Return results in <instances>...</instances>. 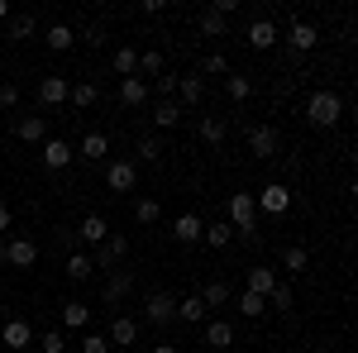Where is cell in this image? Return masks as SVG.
<instances>
[{
  "label": "cell",
  "instance_id": "obj_1",
  "mask_svg": "<svg viewBox=\"0 0 358 353\" xmlns=\"http://www.w3.org/2000/svg\"><path fill=\"white\" fill-rule=\"evenodd\" d=\"M306 120H310L315 129H334V124L344 120V101H339L334 91H315V96L306 101Z\"/></svg>",
  "mask_w": 358,
  "mask_h": 353
},
{
  "label": "cell",
  "instance_id": "obj_2",
  "mask_svg": "<svg viewBox=\"0 0 358 353\" xmlns=\"http://www.w3.org/2000/svg\"><path fill=\"white\" fill-rule=\"evenodd\" d=\"M86 258H91V268H101V272H110V268H120V263H124V258H129V239H124V234H106V244H96L91 248V253H86Z\"/></svg>",
  "mask_w": 358,
  "mask_h": 353
},
{
  "label": "cell",
  "instance_id": "obj_3",
  "mask_svg": "<svg viewBox=\"0 0 358 353\" xmlns=\"http://www.w3.org/2000/svg\"><path fill=\"white\" fill-rule=\"evenodd\" d=\"M143 320L148 325H172L177 320V296L172 291H148L143 296Z\"/></svg>",
  "mask_w": 358,
  "mask_h": 353
},
{
  "label": "cell",
  "instance_id": "obj_4",
  "mask_svg": "<svg viewBox=\"0 0 358 353\" xmlns=\"http://www.w3.org/2000/svg\"><path fill=\"white\" fill-rule=\"evenodd\" d=\"M34 339H38V334H34V325H29V320H20V315L0 325V349L24 353V349H34Z\"/></svg>",
  "mask_w": 358,
  "mask_h": 353
},
{
  "label": "cell",
  "instance_id": "obj_5",
  "mask_svg": "<svg viewBox=\"0 0 358 353\" xmlns=\"http://www.w3.org/2000/svg\"><path fill=\"white\" fill-rule=\"evenodd\" d=\"M106 187H110L115 196H129V191H138V163H129V158L110 163V167H106Z\"/></svg>",
  "mask_w": 358,
  "mask_h": 353
},
{
  "label": "cell",
  "instance_id": "obj_6",
  "mask_svg": "<svg viewBox=\"0 0 358 353\" xmlns=\"http://www.w3.org/2000/svg\"><path fill=\"white\" fill-rule=\"evenodd\" d=\"M253 206L268 210V215H287L292 210V191H287V182H268V187L253 196Z\"/></svg>",
  "mask_w": 358,
  "mask_h": 353
},
{
  "label": "cell",
  "instance_id": "obj_7",
  "mask_svg": "<svg viewBox=\"0 0 358 353\" xmlns=\"http://www.w3.org/2000/svg\"><path fill=\"white\" fill-rule=\"evenodd\" d=\"M277 148H282V134H277L273 124H253V129H248V153H253V158L268 163V158H277Z\"/></svg>",
  "mask_w": 358,
  "mask_h": 353
},
{
  "label": "cell",
  "instance_id": "obj_8",
  "mask_svg": "<svg viewBox=\"0 0 358 353\" xmlns=\"http://www.w3.org/2000/svg\"><path fill=\"white\" fill-rule=\"evenodd\" d=\"M38 148H43L38 158H43V167H48V172H62V167H72V158H77V148H72L67 138H43Z\"/></svg>",
  "mask_w": 358,
  "mask_h": 353
},
{
  "label": "cell",
  "instance_id": "obj_9",
  "mask_svg": "<svg viewBox=\"0 0 358 353\" xmlns=\"http://www.w3.org/2000/svg\"><path fill=\"white\" fill-rule=\"evenodd\" d=\"M0 258H5V268H34L38 263V244L34 239H10V244H0Z\"/></svg>",
  "mask_w": 358,
  "mask_h": 353
},
{
  "label": "cell",
  "instance_id": "obj_10",
  "mask_svg": "<svg viewBox=\"0 0 358 353\" xmlns=\"http://www.w3.org/2000/svg\"><path fill=\"white\" fill-rule=\"evenodd\" d=\"M287 43H292V57L310 53L315 43H320V29L310 24V20H292V29H287Z\"/></svg>",
  "mask_w": 358,
  "mask_h": 353
},
{
  "label": "cell",
  "instance_id": "obj_11",
  "mask_svg": "<svg viewBox=\"0 0 358 353\" xmlns=\"http://www.w3.org/2000/svg\"><path fill=\"white\" fill-rule=\"evenodd\" d=\"M129 291H134V272L129 268H110V282H106V291H101V305H120Z\"/></svg>",
  "mask_w": 358,
  "mask_h": 353
},
{
  "label": "cell",
  "instance_id": "obj_12",
  "mask_svg": "<svg viewBox=\"0 0 358 353\" xmlns=\"http://www.w3.org/2000/svg\"><path fill=\"white\" fill-rule=\"evenodd\" d=\"M67 96H72V82H67V77H43V82H38V106H62V101H67Z\"/></svg>",
  "mask_w": 358,
  "mask_h": 353
},
{
  "label": "cell",
  "instance_id": "obj_13",
  "mask_svg": "<svg viewBox=\"0 0 358 353\" xmlns=\"http://www.w3.org/2000/svg\"><path fill=\"white\" fill-rule=\"evenodd\" d=\"M277 38H282V34H277V24H273V20H248V48L268 53V48H273Z\"/></svg>",
  "mask_w": 358,
  "mask_h": 353
},
{
  "label": "cell",
  "instance_id": "obj_14",
  "mask_svg": "<svg viewBox=\"0 0 358 353\" xmlns=\"http://www.w3.org/2000/svg\"><path fill=\"white\" fill-rule=\"evenodd\" d=\"M15 134H20V143H43L48 138V120L43 115H20L15 120Z\"/></svg>",
  "mask_w": 358,
  "mask_h": 353
},
{
  "label": "cell",
  "instance_id": "obj_15",
  "mask_svg": "<svg viewBox=\"0 0 358 353\" xmlns=\"http://www.w3.org/2000/svg\"><path fill=\"white\" fill-rule=\"evenodd\" d=\"M148 96H153V91H148L143 77H124V82H120V101H124L129 110H143V106H148Z\"/></svg>",
  "mask_w": 358,
  "mask_h": 353
},
{
  "label": "cell",
  "instance_id": "obj_16",
  "mask_svg": "<svg viewBox=\"0 0 358 353\" xmlns=\"http://www.w3.org/2000/svg\"><path fill=\"white\" fill-rule=\"evenodd\" d=\"M106 234H110V219L106 215H86L82 224H77V239H82V244H106Z\"/></svg>",
  "mask_w": 358,
  "mask_h": 353
},
{
  "label": "cell",
  "instance_id": "obj_17",
  "mask_svg": "<svg viewBox=\"0 0 358 353\" xmlns=\"http://www.w3.org/2000/svg\"><path fill=\"white\" fill-rule=\"evenodd\" d=\"M201 229H206L201 215L187 210V215H177V224H172V239H177V244H201Z\"/></svg>",
  "mask_w": 358,
  "mask_h": 353
},
{
  "label": "cell",
  "instance_id": "obj_18",
  "mask_svg": "<svg viewBox=\"0 0 358 353\" xmlns=\"http://www.w3.org/2000/svg\"><path fill=\"white\" fill-rule=\"evenodd\" d=\"M206 344H210L215 353L229 349V344H234V325H229V320H220V315H215V320H206Z\"/></svg>",
  "mask_w": 358,
  "mask_h": 353
},
{
  "label": "cell",
  "instance_id": "obj_19",
  "mask_svg": "<svg viewBox=\"0 0 358 353\" xmlns=\"http://www.w3.org/2000/svg\"><path fill=\"white\" fill-rule=\"evenodd\" d=\"M106 153H110V138L101 134V129H91V134L82 138V148H77V158H86V163H101Z\"/></svg>",
  "mask_w": 358,
  "mask_h": 353
},
{
  "label": "cell",
  "instance_id": "obj_20",
  "mask_svg": "<svg viewBox=\"0 0 358 353\" xmlns=\"http://www.w3.org/2000/svg\"><path fill=\"white\" fill-rule=\"evenodd\" d=\"M34 34H38V20H34V15H10V20H5V38H15V43H24Z\"/></svg>",
  "mask_w": 358,
  "mask_h": 353
},
{
  "label": "cell",
  "instance_id": "obj_21",
  "mask_svg": "<svg viewBox=\"0 0 358 353\" xmlns=\"http://www.w3.org/2000/svg\"><path fill=\"white\" fill-rule=\"evenodd\" d=\"M177 320H182V325H206L210 310L201 305V296H187V301H177Z\"/></svg>",
  "mask_w": 358,
  "mask_h": 353
},
{
  "label": "cell",
  "instance_id": "obj_22",
  "mask_svg": "<svg viewBox=\"0 0 358 353\" xmlns=\"http://www.w3.org/2000/svg\"><path fill=\"white\" fill-rule=\"evenodd\" d=\"M229 287H224L220 277H215V282H206V287H201V305H206V310H220V305H229Z\"/></svg>",
  "mask_w": 358,
  "mask_h": 353
},
{
  "label": "cell",
  "instance_id": "obj_23",
  "mask_svg": "<svg viewBox=\"0 0 358 353\" xmlns=\"http://www.w3.org/2000/svg\"><path fill=\"white\" fill-rule=\"evenodd\" d=\"M110 67H115V77H120V82H124V77H138V48H115Z\"/></svg>",
  "mask_w": 358,
  "mask_h": 353
},
{
  "label": "cell",
  "instance_id": "obj_24",
  "mask_svg": "<svg viewBox=\"0 0 358 353\" xmlns=\"http://www.w3.org/2000/svg\"><path fill=\"white\" fill-rule=\"evenodd\" d=\"M43 43H48L53 53H67V48L77 43V34H72L67 24H48V29H43Z\"/></svg>",
  "mask_w": 358,
  "mask_h": 353
},
{
  "label": "cell",
  "instance_id": "obj_25",
  "mask_svg": "<svg viewBox=\"0 0 358 353\" xmlns=\"http://www.w3.org/2000/svg\"><path fill=\"white\" fill-rule=\"evenodd\" d=\"M86 320H91V305L86 301H62V325L67 329H86Z\"/></svg>",
  "mask_w": 358,
  "mask_h": 353
},
{
  "label": "cell",
  "instance_id": "obj_26",
  "mask_svg": "<svg viewBox=\"0 0 358 353\" xmlns=\"http://www.w3.org/2000/svg\"><path fill=\"white\" fill-rule=\"evenodd\" d=\"M273 287H277V272L273 268H248V287H244V291H258V296L268 301Z\"/></svg>",
  "mask_w": 358,
  "mask_h": 353
},
{
  "label": "cell",
  "instance_id": "obj_27",
  "mask_svg": "<svg viewBox=\"0 0 358 353\" xmlns=\"http://www.w3.org/2000/svg\"><path fill=\"white\" fill-rule=\"evenodd\" d=\"M201 96H206L201 77H177V106H201Z\"/></svg>",
  "mask_w": 358,
  "mask_h": 353
},
{
  "label": "cell",
  "instance_id": "obj_28",
  "mask_svg": "<svg viewBox=\"0 0 358 353\" xmlns=\"http://www.w3.org/2000/svg\"><path fill=\"white\" fill-rule=\"evenodd\" d=\"M153 124H158V129H177V124H182V106H177V101H158V106H153Z\"/></svg>",
  "mask_w": 358,
  "mask_h": 353
},
{
  "label": "cell",
  "instance_id": "obj_29",
  "mask_svg": "<svg viewBox=\"0 0 358 353\" xmlns=\"http://www.w3.org/2000/svg\"><path fill=\"white\" fill-rule=\"evenodd\" d=\"M106 339H110V344H134V339H138V320H134V315H120Z\"/></svg>",
  "mask_w": 358,
  "mask_h": 353
},
{
  "label": "cell",
  "instance_id": "obj_30",
  "mask_svg": "<svg viewBox=\"0 0 358 353\" xmlns=\"http://www.w3.org/2000/svg\"><path fill=\"white\" fill-rule=\"evenodd\" d=\"M134 153H138V163H158V158H163V138L158 134H138Z\"/></svg>",
  "mask_w": 358,
  "mask_h": 353
},
{
  "label": "cell",
  "instance_id": "obj_31",
  "mask_svg": "<svg viewBox=\"0 0 358 353\" xmlns=\"http://www.w3.org/2000/svg\"><path fill=\"white\" fill-rule=\"evenodd\" d=\"M224 134H229V124H224L220 115H206V120H201V138H206L210 148H220V143H224Z\"/></svg>",
  "mask_w": 358,
  "mask_h": 353
},
{
  "label": "cell",
  "instance_id": "obj_32",
  "mask_svg": "<svg viewBox=\"0 0 358 353\" xmlns=\"http://www.w3.org/2000/svg\"><path fill=\"white\" fill-rule=\"evenodd\" d=\"M201 239H206L210 248H229V244H234V229H229L224 219H215V224H206V229H201Z\"/></svg>",
  "mask_w": 358,
  "mask_h": 353
},
{
  "label": "cell",
  "instance_id": "obj_33",
  "mask_svg": "<svg viewBox=\"0 0 358 353\" xmlns=\"http://www.w3.org/2000/svg\"><path fill=\"white\" fill-rule=\"evenodd\" d=\"M158 215H163V206H158L153 196H138L134 201V224H153Z\"/></svg>",
  "mask_w": 358,
  "mask_h": 353
},
{
  "label": "cell",
  "instance_id": "obj_34",
  "mask_svg": "<svg viewBox=\"0 0 358 353\" xmlns=\"http://www.w3.org/2000/svg\"><path fill=\"white\" fill-rule=\"evenodd\" d=\"M292 305H296V301H292V287H287V282H277L273 291H268V310H282V315H292Z\"/></svg>",
  "mask_w": 358,
  "mask_h": 353
},
{
  "label": "cell",
  "instance_id": "obj_35",
  "mask_svg": "<svg viewBox=\"0 0 358 353\" xmlns=\"http://www.w3.org/2000/svg\"><path fill=\"white\" fill-rule=\"evenodd\" d=\"M239 305V315H248V320H258V315H268V301L258 296V291H244V296L234 301Z\"/></svg>",
  "mask_w": 358,
  "mask_h": 353
},
{
  "label": "cell",
  "instance_id": "obj_36",
  "mask_svg": "<svg viewBox=\"0 0 358 353\" xmlns=\"http://www.w3.org/2000/svg\"><path fill=\"white\" fill-rule=\"evenodd\" d=\"M224 29H229V20H224L220 10H206V15H201V34H206V38H224Z\"/></svg>",
  "mask_w": 358,
  "mask_h": 353
},
{
  "label": "cell",
  "instance_id": "obj_37",
  "mask_svg": "<svg viewBox=\"0 0 358 353\" xmlns=\"http://www.w3.org/2000/svg\"><path fill=\"white\" fill-rule=\"evenodd\" d=\"M91 258H86L82 248H77V253H67V277H72V282H86V277H91Z\"/></svg>",
  "mask_w": 358,
  "mask_h": 353
},
{
  "label": "cell",
  "instance_id": "obj_38",
  "mask_svg": "<svg viewBox=\"0 0 358 353\" xmlns=\"http://www.w3.org/2000/svg\"><path fill=\"white\" fill-rule=\"evenodd\" d=\"M34 349H38V353H62V349H67V339H62V329H43V334L34 339Z\"/></svg>",
  "mask_w": 358,
  "mask_h": 353
},
{
  "label": "cell",
  "instance_id": "obj_39",
  "mask_svg": "<svg viewBox=\"0 0 358 353\" xmlns=\"http://www.w3.org/2000/svg\"><path fill=\"white\" fill-rule=\"evenodd\" d=\"M224 91H229V101H248V96H253V82L239 77V72H229V77H224Z\"/></svg>",
  "mask_w": 358,
  "mask_h": 353
},
{
  "label": "cell",
  "instance_id": "obj_40",
  "mask_svg": "<svg viewBox=\"0 0 358 353\" xmlns=\"http://www.w3.org/2000/svg\"><path fill=\"white\" fill-rule=\"evenodd\" d=\"M96 96H101V91H96V82H77L67 101H72V106H82V110H91V106H96Z\"/></svg>",
  "mask_w": 358,
  "mask_h": 353
},
{
  "label": "cell",
  "instance_id": "obj_41",
  "mask_svg": "<svg viewBox=\"0 0 358 353\" xmlns=\"http://www.w3.org/2000/svg\"><path fill=\"white\" fill-rule=\"evenodd\" d=\"M306 263H310V253H306L301 244H292L287 253H282V268L287 272H306Z\"/></svg>",
  "mask_w": 358,
  "mask_h": 353
},
{
  "label": "cell",
  "instance_id": "obj_42",
  "mask_svg": "<svg viewBox=\"0 0 358 353\" xmlns=\"http://www.w3.org/2000/svg\"><path fill=\"white\" fill-rule=\"evenodd\" d=\"M163 53H158V48H148V53H138V72H148V77H163Z\"/></svg>",
  "mask_w": 358,
  "mask_h": 353
},
{
  "label": "cell",
  "instance_id": "obj_43",
  "mask_svg": "<svg viewBox=\"0 0 358 353\" xmlns=\"http://www.w3.org/2000/svg\"><path fill=\"white\" fill-rule=\"evenodd\" d=\"M201 72H206V77H229V57H224V53H210L206 62H201Z\"/></svg>",
  "mask_w": 358,
  "mask_h": 353
},
{
  "label": "cell",
  "instance_id": "obj_44",
  "mask_svg": "<svg viewBox=\"0 0 358 353\" xmlns=\"http://www.w3.org/2000/svg\"><path fill=\"white\" fill-rule=\"evenodd\" d=\"M77 43H86V48H101V43H106V29H101V24H86L82 34H77Z\"/></svg>",
  "mask_w": 358,
  "mask_h": 353
},
{
  "label": "cell",
  "instance_id": "obj_45",
  "mask_svg": "<svg viewBox=\"0 0 358 353\" xmlns=\"http://www.w3.org/2000/svg\"><path fill=\"white\" fill-rule=\"evenodd\" d=\"M82 353H110V339L106 334H82Z\"/></svg>",
  "mask_w": 358,
  "mask_h": 353
},
{
  "label": "cell",
  "instance_id": "obj_46",
  "mask_svg": "<svg viewBox=\"0 0 358 353\" xmlns=\"http://www.w3.org/2000/svg\"><path fill=\"white\" fill-rule=\"evenodd\" d=\"M15 106H20V86L0 82V110H15Z\"/></svg>",
  "mask_w": 358,
  "mask_h": 353
},
{
  "label": "cell",
  "instance_id": "obj_47",
  "mask_svg": "<svg viewBox=\"0 0 358 353\" xmlns=\"http://www.w3.org/2000/svg\"><path fill=\"white\" fill-rule=\"evenodd\" d=\"M57 248H62V253H77V248H82L77 229H57Z\"/></svg>",
  "mask_w": 358,
  "mask_h": 353
},
{
  "label": "cell",
  "instance_id": "obj_48",
  "mask_svg": "<svg viewBox=\"0 0 358 353\" xmlns=\"http://www.w3.org/2000/svg\"><path fill=\"white\" fill-rule=\"evenodd\" d=\"M10 224H15V210H10V206H0V234H5Z\"/></svg>",
  "mask_w": 358,
  "mask_h": 353
},
{
  "label": "cell",
  "instance_id": "obj_49",
  "mask_svg": "<svg viewBox=\"0 0 358 353\" xmlns=\"http://www.w3.org/2000/svg\"><path fill=\"white\" fill-rule=\"evenodd\" d=\"M5 20H10V5H5V0H0V24H5Z\"/></svg>",
  "mask_w": 358,
  "mask_h": 353
},
{
  "label": "cell",
  "instance_id": "obj_50",
  "mask_svg": "<svg viewBox=\"0 0 358 353\" xmlns=\"http://www.w3.org/2000/svg\"><path fill=\"white\" fill-rule=\"evenodd\" d=\"M0 62H5V53H0Z\"/></svg>",
  "mask_w": 358,
  "mask_h": 353
}]
</instances>
